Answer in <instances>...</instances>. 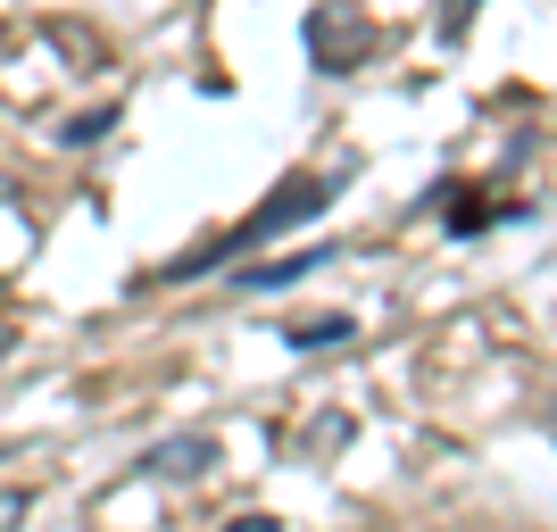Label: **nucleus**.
<instances>
[{"mask_svg": "<svg viewBox=\"0 0 557 532\" xmlns=\"http://www.w3.org/2000/svg\"><path fill=\"white\" fill-rule=\"evenodd\" d=\"M333 191H342V175H292V184H275V191H267V209L242 216V225L216 233V242H200V250H184L175 267H166V283H191V275H209V267H225V258H250L258 242H275V233L308 225V216L325 209Z\"/></svg>", "mask_w": 557, "mask_h": 532, "instance_id": "f257e3e1", "label": "nucleus"}, {"mask_svg": "<svg viewBox=\"0 0 557 532\" xmlns=\"http://www.w3.org/2000/svg\"><path fill=\"white\" fill-rule=\"evenodd\" d=\"M300 42H308V59H317V75H342L349 59H367V50H374V25L349 17V9H308Z\"/></svg>", "mask_w": 557, "mask_h": 532, "instance_id": "f03ea898", "label": "nucleus"}, {"mask_svg": "<svg viewBox=\"0 0 557 532\" xmlns=\"http://www.w3.org/2000/svg\"><path fill=\"white\" fill-rule=\"evenodd\" d=\"M216 466V433H175V441H159V449H141V474L150 483H200Z\"/></svg>", "mask_w": 557, "mask_h": 532, "instance_id": "7ed1b4c3", "label": "nucleus"}, {"mask_svg": "<svg viewBox=\"0 0 557 532\" xmlns=\"http://www.w3.org/2000/svg\"><path fill=\"white\" fill-rule=\"evenodd\" d=\"M333 250H308V258H275V267H250V275H233L242 292H275V283H292V275H317Z\"/></svg>", "mask_w": 557, "mask_h": 532, "instance_id": "20e7f679", "label": "nucleus"}, {"mask_svg": "<svg viewBox=\"0 0 557 532\" xmlns=\"http://www.w3.org/2000/svg\"><path fill=\"white\" fill-rule=\"evenodd\" d=\"M283 342L292 349H333V342H349V317H308V324H292Z\"/></svg>", "mask_w": 557, "mask_h": 532, "instance_id": "39448f33", "label": "nucleus"}, {"mask_svg": "<svg viewBox=\"0 0 557 532\" xmlns=\"http://www.w3.org/2000/svg\"><path fill=\"white\" fill-rule=\"evenodd\" d=\"M34 516V491H0V532H17Z\"/></svg>", "mask_w": 557, "mask_h": 532, "instance_id": "423d86ee", "label": "nucleus"}, {"mask_svg": "<svg viewBox=\"0 0 557 532\" xmlns=\"http://www.w3.org/2000/svg\"><path fill=\"white\" fill-rule=\"evenodd\" d=\"M225 532H275V516H242V524H225Z\"/></svg>", "mask_w": 557, "mask_h": 532, "instance_id": "0eeeda50", "label": "nucleus"}, {"mask_svg": "<svg viewBox=\"0 0 557 532\" xmlns=\"http://www.w3.org/2000/svg\"><path fill=\"white\" fill-rule=\"evenodd\" d=\"M9 349H17V333H0V358H9Z\"/></svg>", "mask_w": 557, "mask_h": 532, "instance_id": "6e6552de", "label": "nucleus"}, {"mask_svg": "<svg viewBox=\"0 0 557 532\" xmlns=\"http://www.w3.org/2000/svg\"><path fill=\"white\" fill-rule=\"evenodd\" d=\"M549 433H557V399H549Z\"/></svg>", "mask_w": 557, "mask_h": 532, "instance_id": "1a4fd4ad", "label": "nucleus"}]
</instances>
